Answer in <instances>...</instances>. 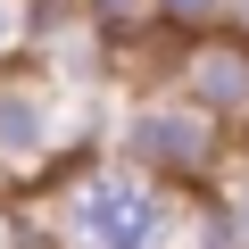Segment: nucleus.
<instances>
[{
  "instance_id": "4",
  "label": "nucleus",
  "mask_w": 249,
  "mask_h": 249,
  "mask_svg": "<svg viewBox=\"0 0 249 249\" xmlns=\"http://www.w3.org/2000/svg\"><path fill=\"white\" fill-rule=\"evenodd\" d=\"M75 9L116 42V50H133V42H158V0H75Z\"/></svg>"
},
{
  "instance_id": "3",
  "label": "nucleus",
  "mask_w": 249,
  "mask_h": 249,
  "mask_svg": "<svg viewBox=\"0 0 249 249\" xmlns=\"http://www.w3.org/2000/svg\"><path fill=\"white\" fill-rule=\"evenodd\" d=\"M166 91L199 100L216 124L249 133V34H199V42H175V67H166Z\"/></svg>"
},
{
  "instance_id": "6",
  "label": "nucleus",
  "mask_w": 249,
  "mask_h": 249,
  "mask_svg": "<svg viewBox=\"0 0 249 249\" xmlns=\"http://www.w3.org/2000/svg\"><path fill=\"white\" fill-rule=\"evenodd\" d=\"M216 199L232 208V224H241V249H249V158H232V175L216 183Z\"/></svg>"
},
{
  "instance_id": "8",
  "label": "nucleus",
  "mask_w": 249,
  "mask_h": 249,
  "mask_svg": "<svg viewBox=\"0 0 249 249\" xmlns=\"http://www.w3.org/2000/svg\"><path fill=\"white\" fill-rule=\"evenodd\" d=\"M232 34H249V0H232Z\"/></svg>"
},
{
  "instance_id": "1",
  "label": "nucleus",
  "mask_w": 249,
  "mask_h": 249,
  "mask_svg": "<svg viewBox=\"0 0 249 249\" xmlns=\"http://www.w3.org/2000/svg\"><path fill=\"white\" fill-rule=\"evenodd\" d=\"M191 199L124 158H83L58 175L50 208H42V241L50 249H183L191 241Z\"/></svg>"
},
{
  "instance_id": "5",
  "label": "nucleus",
  "mask_w": 249,
  "mask_h": 249,
  "mask_svg": "<svg viewBox=\"0 0 249 249\" xmlns=\"http://www.w3.org/2000/svg\"><path fill=\"white\" fill-rule=\"evenodd\" d=\"M232 25V0H158V42H199Z\"/></svg>"
},
{
  "instance_id": "2",
  "label": "nucleus",
  "mask_w": 249,
  "mask_h": 249,
  "mask_svg": "<svg viewBox=\"0 0 249 249\" xmlns=\"http://www.w3.org/2000/svg\"><path fill=\"white\" fill-rule=\"evenodd\" d=\"M108 158L142 166V175H158V183H175V191H216V183L232 175V124H216L199 100L150 83V91H133V100L116 108Z\"/></svg>"
},
{
  "instance_id": "7",
  "label": "nucleus",
  "mask_w": 249,
  "mask_h": 249,
  "mask_svg": "<svg viewBox=\"0 0 249 249\" xmlns=\"http://www.w3.org/2000/svg\"><path fill=\"white\" fill-rule=\"evenodd\" d=\"M25 50V0H0V67Z\"/></svg>"
}]
</instances>
